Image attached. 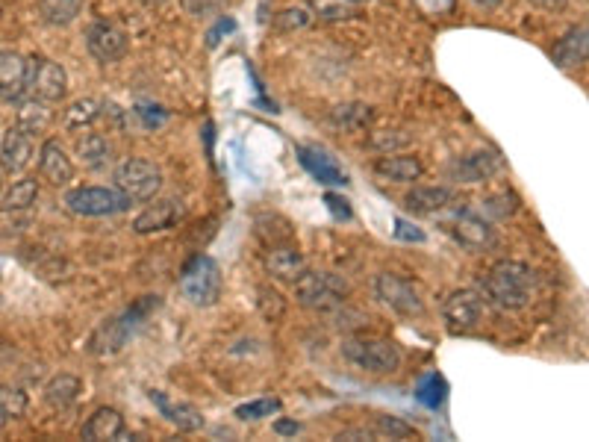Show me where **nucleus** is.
I'll return each mask as SVG.
<instances>
[{"instance_id":"f257e3e1","label":"nucleus","mask_w":589,"mask_h":442,"mask_svg":"<svg viewBox=\"0 0 589 442\" xmlns=\"http://www.w3.org/2000/svg\"><path fill=\"white\" fill-rule=\"evenodd\" d=\"M486 298L501 310H522L534 295V272L519 260H498L483 280Z\"/></svg>"},{"instance_id":"f03ea898","label":"nucleus","mask_w":589,"mask_h":442,"mask_svg":"<svg viewBox=\"0 0 589 442\" xmlns=\"http://www.w3.org/2000/svg\"><path fill=\"white\" fill-rule=\"evenodd\" d=\"M157 307H160V295H145V298H139V301H136L133 307H127L121 316H112V319H107L98 331L92 333L89 351L98 354V357H112V354H118V351L127 345V339L136 336V331L148 322V316H151Z\"/></svg>"},{"instance_id":"7ed1b4c3","label":"nucleus","mask_w":589,"mask_h":442,"mask_svg":"<svg viewBox=\"0 0 589 442\" xmlns=\"http://www.w3.org/2000/svg\"><path fill=\"white\" fill-rule=\"evenodd\" d=\"M342 357L369 372V375H392L401 369V348L383 336H354L342 342Z\"/></svg>"},{"instance_id":"20e7f679","label":"nucleus","mask_w":589,"mask_h":442,"mask_svg":"<svg viewBox=\"0 0 589 442\" xmlns=\"http://www.w3.org/2000/svg\"><path fill=\"white\" fill-rule=\"evenodd\" d=\"M295 286V298L301 307L313 310V313H333L345 304L348 298V283L333 272H301L292 280Z\"/></svg>"},{"instance_id":"39448f33","label":"nucleus","mask_w":589,"mask_h":442,"mask_svg":"<svg viewBox=\"0 0 589 442\" xmlns=\"http://www.w3.org/2000/svg\"><path fill=\"white\" fill-rule=\"evenodd\" d=\"M221 286H224L221 269H218V263H215L213 257H207V254L192 257L183 266V272H180V292L195 307H213V304H218Z\"/></svg>"},{"instance_id":"423d86ee","label":"nucleus","mask_w":589,"mask_h":442,"mask_svg":"<svg viewBox=\"0 0 589 442\" xmlns=\"http://www.w3.org/2000/svg\"><path fill=\"white\" fill-rule=\"evenodd\" d=\"M115 189L130 201V204H145L154 201L162 189V171L151 160L130 157L115 168Z\"/></svg>"},{"instance_id":"0eeeda50","label":"nucleus","mask_w":589,"mask_h":442,"mask_svg":"<svg viewBox=\"0 0 589 442\" xmlns=\"http://www.w3.org/2000/svg\"><path fill=\"white\" fill-rule=\"evenodd\" d=\"M65 207L74 216L86 219H104V216H118L130 207V201L115 189V186H80L65 195Z\"/></svg>"},{"instance_id":"6e6552de","label":"nucleus","mask_w":589,"mask_h":442,"mask_svg":"<svg viewBox=\"0 0 589 442\" xmlns=\"http://www.w3.org/2000/svg\"><path fill=\"white\" fill-rule=\"evenodd\" d=\"M375 292L377 298L398 316L404 319H422L425 316V301H422V292L413 280L401 275H392V272H383L377 275L375 280Z\"/></svg>"},{"instance_id":"1a4fd4ad","label":"nucleus","mask_w":589,"mask_h":442,"mask_svg":"<svg viewBox=\"0 0 589 442\" xmlns=\"http://www.w3.org/2000/svg\"><path fill=\"white\" fill-rule=\"evenodd\" d=\"M30 71H27V89L33 92V98L45 101V104H59L68 95V74L65 68L48 59V56H33L27 59Z\"/></svg>"},{"instance_id":"9d476101","label":"nucleus","mask_w":589,"mask_h":442,"mask_svg":"<svg viewBox=\"0 0 589 442\" xmlns=\"http://www.w3.org/2000/svg\"><path fill=\"white\" fill-rule=\"evenodd\" d=\"M483 316V298L475 289H457L442 304V319L451 333H469Z\"/></svg>"},{"instance_id":"9b49d317","label":"nucleus","mask_w":589,"mask_h":442,"mask_svg":"<svg viewBox=\"0 0 589 442\" xmlns=\"http://www.w3.org/2000/svg\"><path fill=\"white\" fill-rule=\"evenodd\" d=\"M86 48H89V54L95 56L98 62L109 65V62H118L121 56L127 54L130 39L112 21H95V24L86 27Z\"/></svg>"},{"instance_id":"f8f14e48","label":"nucleus","mask_w":589,"mask_h":442,"mask_svg":"<svg viewBox=\"0 0 589 442\" xmlns=\"http://www.w3.org/2000/svg\"><path fill=\"white\" fill-rule=\"evenodd\" d=\"M148 398H151V404L160 410V416L165 422H171L177 431H183V434H195V431H201L204 428V413L195 407V404H189V401H171L162 389H151L148 392Z\"/></svg>"},{"instance_id":"ddd939ff","label":"nucleus","mask_w":589,"mask_h":442,"mask_svg":"<svg viewBox=\"0 0 589 442\" xmlns=\"http://www.w3.org/2000/svg\"><path fill=\"white\" fill-rule=\"evenodd\" d=\"M27 71L30 62L18 51H0V101L18 104L27 92Z\"/></svg>"},{"instance_id":"4468645a","label":"nucleus","mask_w":589,"mask_h":442,"mask_svg":"<svg viewBox=\"0 0 589 442\" xmlns=\"http://www.w3.org/2000/svg\"><path fill=\"white\" fill-rule=\"evenodd\" d=\"M501 168H504V160L495 151H475V154L457 157L448 166V177L457 183H481V180H489L492 174H498Z\"/></svg>"},{"instance_id":"2eb2a0df","label":"nucleus","mask_w":589,"mask_h":442,"mask_svg":"<svg viewBox=\"0 0 589 442\" xmlns=\"http://www.w3.org/2000/svg\"><path fill=\"white\" fill-rule=\"evenodd\" d=\"M33 148L36 145H33L30 130H24L21 124L9 127L6 136H3V145H0V168L6 174H21L33 160Z\"/></svg>"},{"instance_id":"dca6fc26","label":"nucleus","mask_w":589,"mask_h":442,"mask_svg":"<svg viewBox=\"0 0 589 442\" xmlns=\"http://www.w3.org/2000/svg\"><path fill=\"white\" fill-rule=\"evenodd\" d=\"M451 233H454V239L463 245V248H472V251H486V248H492L495 245V227L489 224V221L478 216V213H460V216H454L451 221Z\"/></svg>"},{"instance_id":"f3484780","label":"nucleus","mask_w":589,"mask_h":442,"mask_svg":"<svg viewBox=\"0 0 589 442\" xmlns=\"http://www.w3.org/2000/svg\"><path fill=\"white\" fill-rule=\"evenodd\" d=\"M186 210H183V201L177 198H165V201H157L151 204L148 210H142L136 221H133V230L139 236H148V233H160V230H168L174 227L177 221H183Z\"/></svg>"},{"instance_id":"a211bd4d","label":"nucleus","mask_w":589,"mask_h":442,"mask_svg":"<svg viewBox=\"0 0 589 442\" xmlns=\"http://www.w3.org/2000/svg\"><path fill=\"white\" fill-rule=\"evenodd\" d=\"M298 160H301V166L310 171V177H316L322 186H345L348 183L342 166L327 151L316 148V145H298Z\"/></svg>"},{"instance_id":"6ab92c4d","label":"nucleus","mask_w":589,"mask_h":442,"mask_svg":"<svg viewBox=\"0 0 589 442\" xmlns=\"http://www.w3.org/2000/svg\"><path fill=\"white\" fill-rule=\"evenodd\" d=\"M121 437H127V428H124V416L115 407H98L83 425V440L89 442L121 440Z\"/></svg>"},{"instance_id":"aec40b11","label":"nucleus","mask_w":589,"mask_h":442,"mask_svg":"<svg viewBox=\"0 0 589 442\" xmlns=\"http://www.w3.org/2000/svg\"><path fill=\"white\" fill-rule=\"evenodd\" d=\"M589 54V33H587V24H578V27H572L557 45H554V51H551V59L560 65V68H578V65H584L587 62Z\"/></svg>"},{"instance_id":"412c9836","label":"nucleus","mask_w":589,"mask_h":442,"mask_svg":"<svg viewBox=\"0 0 589 442\" xmlns=\"http://www.w3.org/2000/svg\"><path fill=\"white\" fill-rule=\"evenodd\" d=\"M451 201H454V192L448 186H416V189L407 192L404 207L413 216H433V213L445 210Z\"/></svg>"},{"instance_id":"4be33fe9","label":"nucleus","mask_w":589,"mask_h":442,"mask_svg":"<svg viewBox=\"0 0 589 442\" xmlns=\"http://www.w3.org/2000/svg\"><path fill=\"white\" fill-rule=\"evenodd\" d=\"M375 174L392 183H413L425 174V166L413 154H386L375 163Z\"/></svg>"},{"instance_id":"5701e85b","label":"nucleus","mask_w":589,"mask_h":442,"mask_svg":"<svg viewBox=\"0 0 589 442\" xmlns=\"http://www.w3.org/2000/svg\"><path fill=\"white\" fill-rule=\"evenodd\" d=\"M39 174L51 183V186H68L74 177V166L65 157V151L59 148V142L48 139L39 151Z\"/></svg>"},{"instance_id":"b1692460","label":"nucleus","mask_w":589,"mask_h":442,"mask_svg":"<svg viewBox=\"0 0 589 442\" xmlns=\"http://www.w3.org/2000/svg\"><path fill=\"white\" fill-rule=\"evenodd\" d=\"M266 266L271 275L280 277V280H289V283L307 269V263H304L301 251H298V248H292V245H280V242H277V245H271V254L266 257Z\"/></svg>"},{"instance_id":"393cba45","label":"nucleus","mask_w":589,"mask_h":442,"mask_svg":"<svg viewBox=\"0 0 589 442\" xmlns=\"http://www.w3.org/2000/svg\"><path fill=\"white\" fill-rule=\"evenodd\" d=\"M80 392H83V381L77 375H56L45 387V401L54 410H68L80 398Z\"/></svg>"},{"instance_id":"a878e982","label":"nucleus","mask_w":589,"mask_h":442,"mask_svg":"<svg viewBox=\"0 0 589 442\" xmlns=\"http://www.w3.org/2000/svg\"><path fill=\"white\" fill-rule=\"evenodd\" d=\"M77 154H80L83 166L92 168V171H101V168H107L112 163V148H109V142L101 133H86L77 142Z\"/></svg>"},{"instance_id":"bb28decb","label":"nucleus","mask_w":589,"mask_h":442,"mask_svg":"<svg viewBox=\"0 0 589 442\" xmlns=\"http://www.w3.org/2000/svg\"><path fill=\"white\" fill-rule=\"evenodd\" d=\"M86 0H39V15L51 27H68L77 21Z\"/></svg>"},{"instance_id":"cd10ccee","label":"nucleus","mask_w":589,"mask_h":442,"mask_svg":"<svg viewBox=\"0 0 589 442\" xmlns=\"http://www.w3.org/2000/svg\"><path fill=\"white\" fill-rule=\"evenodd\" d=\"M448 398V384L439 372H428L419 384H416V401L428 410H439Z\"/></svg>"},{"instance_id":"c85d7f7f","label":"nucleus","mask_w":589,"mask_h":442,"mask_svg":"<svg viewBox=\"0 0 589 442\" xmlns=\"http://www.w3.org/2000/svg\"><path fill=\"white\" fill-rule=\"evenodd\" d=\"M36 198H39V183L36 180H18L9 192H6V198H3V210L6 213H21V210H30L33 204H36Z\"/></svg>"},{"instance_id":"c756f323","label":"nucleus","mask_w":589,"mask_h":442,"mask_svg":"<svg viewBox=\"0 0 589 442\" xmlns=\"http://www.w3.org/2000/svg\"><path fill=\"white\" fill-rule=\"evenodd\" d=\"M18 124H21L24 130H30V133H42V130L51 124V110H48V104L39 101V98L27 101V104L21 107V112H18Z\"/></svg>"},{"instance_id":"7c9ffc66","label":"nucleus","mask_w":589,"mask_h":442,"mask_svg":"<svg viewBox=\"0 0 589 442\" xmlns=\"http://www.w3.org/2000/svg\"><path fill=\"white\" fill-rule=\"evenodd\" d=\"M330 121L339 124V127H345V130H363V127H369V121H372V110L363 107V104L336 107L333 115H330Z\"/></svg>"},{"instance_id":"2f4dec72","label":"nucleus","mask_w":589,"mask_h":442,"mask_svg":"<svg viewBox=\"0 0 589 442\" xmlns=\"http://www.w3.org/2000/svg\"><path fill=\"white\" fill-rule=\"evenodd\" d=\"M274 413H280L277 398H257V401H248V404L236 407V419H242V422H260V419L274 416Z\"/></svg>"},{"instance_id":"473e14b6","label":"nucleus","mask_w":589,"mask_h":442,"mask_svg":"<svg viewBox=\"0 0 589 442\" xmlns=\"http://www.w3.org/2000/svg\"><path fill=\"white\" fill-rule=\"evenodd\" d=\"M372 431H375L377 437H389V440H410V437H416L413 425H407V422H401L395 416H377Z\"/></svg>"},{"instance_id":"72a5a7b5","label":"nucleus","mask_w":589,"mask_h":442,"mask_svg":"<svg viewBox=\"0 0 589 442\" xmlns=\"http://www.w3.org/2000/svg\"><path fill=\"white\" fill-rule=\"evenodd\" d=\"M0 410H3L6 419L24 416V410H27V395H24L21 389L0 387Z\"/></svg>"},{"instance_id":"f704fd0d","label":"nucleus","mask_w":589,"mask_h":442,"mask_svg":"<svg viewBox=\"0 0 589 442\" xmlns=\"http://www.w3.org/2000/svg\"><path fill=\"white\" fill-rule=\"evenodd\" d=\"M307 24H310V12H307V9H286V12H280V15L274 18V27L283 30V33L301 30V27H307Z\"/></svg>"},{"instance_id":"c9c22d12","label":"nucleus","mask_w":589,"mask_h":442,"mask_svg":"<svg viewBox=\"0 0 589 442\" xmlns=\"http://www.w3.org/2000/svg\"><path fill=\"white\" fill-rule=\"evenodd\" d=\"M98 118V104L95 101H80L68 110V124L80 127V124H92Z\"/></svg>"},{"instance_id":"e433bc0d","label":"nucleus","mask_w":589,"mask_h":442,"mask_svg":"<svg viewBox=\"0 0 589 442\" xmlns=\"http://www.w3.org/2000/svg\"><path fill=\"white\" fill-rule=\"evenodd\" d=\"M324 204H327L330 216H333L336 221H351V216H354L351 201H348V198H342V195H336V192H327V195H324Z\"/></svg>"},{"instance_id":"4c0bfd02","label":"nucleus","mask_w":589,"mask_h":442,"mask_svg":"<svg viewBox=\"0 0 589 442\" xmlns=\"http://www.w3.org/2000/svg\"><path fill=\"white\" fill-rule=\"evenodd\" d=\"M395 239H401V242H425V233L416 224L398 219L395 221Z\"/></svg>"},{"instance_id":"58836bf2","label":"nucleus","mask_w":589,"mask_h":442,"mask_svg":"<svg viewBox=\"0 0 589 442\" xmlns=\"http://www.w3.org/2000/svg\"><path fill=\"white\" fill-rule=\"evenodd\" d=\"M183 3H186L189 15H195V18H207L221 9V0H183Z\"/></svg>"},{"instance_id":"ea45409f","label":"nucleus","mask_w":589,"mask_h":442,"mask_svg":"<svg viewBox=\"0 0 589 442\" xmlns=\"http://www.w3.org/2000/svg\"><path fill=\"white\" fill-rule=\"evenodd\" d=\"M233 30H236V21H233V18H218V24L207 33V45L215 48V45L221 42V36H227V33H233Z\"/></svg>"},{"instance_id":"a19ab883","label":"nucleus","mask_w":589,"mask_h":442,"mask_svg":"<svg viewBox=\"0 0 589 442\" xmlns=\"http://www.w3.org/2000/svg\"><path fill=\"white\" fill-rule=\"evenodd\" d=\"M136 112L142 115V121H145V127H160L162 121H165V110L162 107H136Z\"/></svg>"},{"instance_id":"79ce46f5","label":"nucleus","mask_w":589,"mask_h":442,"mask_svg":"<svg viewBox=\"0 0 589 442\" xmlns=\"http://www.w3.org/2000/svg\"><path fill=\"white\" fill-rule=\"evenodd\" d=\"M386 136H380V133H375L372 136V145L375 148H380V151H386V148H401V145H407L410 142V136H401V139H395V136H389V130H383Z\"/></svg>"},{"instance_id":"37998d69","label":"nucleus","mask_w":589,"mask_h":442,"mask_svg":"<svg viewBox=\"0 0 589 442\" xmlns=\"http://www.w3.org/2000/svg\"><path fill=\"white\" fill-rule=\"evenodd\" d=\"M416 6L428 15H442L454 6V0H416Z\"/></svg>"},{"instance_id":"c03bdc74","label":"nucleus","mask_w":589,"mask_h":442,"mask_svg":"<svg viewBox=\"0 0 589 442\" xmlns=\"http://www.w3.org/2000/svg\"><path fill=\"white\" fill-rule=\"evenodd\" d=\"M336 440H377V434L372 428H348Z\"/></svg>"},{"instance_id":"a18cd8bd","label":"nucleus","mask_w":589,"mask_h":442,"mask_svg":"<svg viewBox=\"0 0 589 442\" xmlns=\"http://www.w3.org/2000/svg\"><path fill=\"white\" fill-rule=\"evenodd\" d=\"M274 431H277L280 437H295V434L301 431V425H298V422H289V419H280V422H274Z\"/></svg>"},{"instance_id":"49530a36","label":"nucleus","mask_w":589,"mask_h":442,"mask_svg":"<svg viewBox=\"0 0 589 442\" xmlns=\"http://www.w3.org/2000/svg\"><path fill=\"white\" fill-rule=\"evenodd\" d=\"M531 3L542 6V9H548V12H563L569 0H531Z\"/></svg>"},{"instance_id":"de8ad7c7","label":"nucleus","mask_w":589,"mask_h":442,"mask_svg":"<svg viewBox=\"0 0 589 442\" xmlns=\"http://www.w3.org/2000/svg\"><path fill=\"white\" fill-rule=\"evenodd\" d=\"M478 6H483V9H495V6H501V0H475Z\"/></svg>"},{"instance_id":"09e8293b","label":"nucleus","mask_w":589,"mask_h":442,"mask_svg":"<svg viewBox=\"0 0 589 442\" xmlns=\"http://www.w3.org/2000/svg\"><path fill=\"white\" fill-rule=\"evenodd\" d=\"M142 3H148V6H157V3H162V0H142Z\"/></svg>"},{"instance_id":"8fccbe9b","label":"nucleus","mask_w":589,"mask_h":442,"mask_svg":"<svg viewBox=\"0 0 589 442\" xmlns=\"http://www.w3.org/2000/svg\"><path fill=\"white\" fill-rule=\"evenodd\" d=\"M6 425V416H3V410H0V428Z\"/></svg>"},{"instance_id":"3c124183","label":"nucleus","mask_w":589,"mask_h":442,"mask_svg":"<svg viewBox=\"0 0 589 442\" xmlns=\"http://www.w3.org/2000/svg\"><path fill=\"white\" fill-rule=\"evenodd\" d=\"M348 3H366V0H348Z\"/></svg>"}]
</instances>
